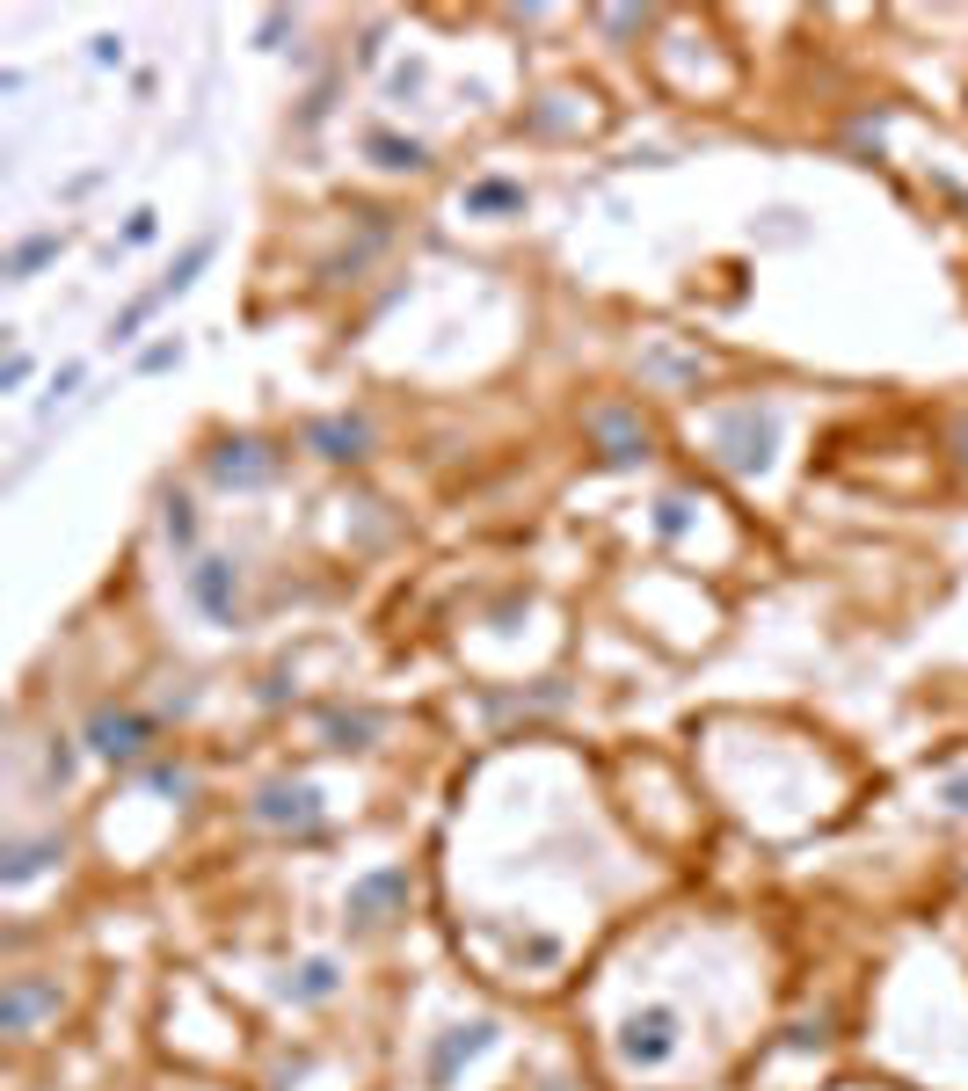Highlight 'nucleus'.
Here are the masks:
<instances>
[{
  "label": "nucleus",
  "instance_id": "nucleus-2",
  "mask_svg": "<svg viewBox=\"0 0 968 1091\" xmlns=\"http://www.w3.org/2000/svg\"><path fill=\"white\" fill-rule=\"evenodd\" d=\"M51 248H59V233H44V241H30V248L15 255V277H30V270H37V262H44Z\"/></svg>",
  "mask_w": 968,
  "mask_h": 1091
},
{
  "label": "nucleus",
  "instance_id": "nucleus-1",
  "mask_svg": "<svg viewBox=\"0 0 968 1091\" xmlns=\"http://www.w3.org/2000/svg\"><path fill=\"white\" fill-rule=\"evenodd\" d=\"M663 1048H670V1011H656V1019L634 1026V1041H626V1055H634V1062H656Z\"/></svg>",
  "mask_w": 968,
  "mask_h": 1091
}]
</instances>
